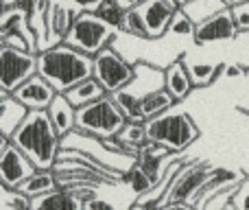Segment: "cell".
<instances>
[{"label":"cell","instance_id":"1","mask_svg":"<svg viewBox=\"0 0 249 210\" xmlns=\"http://www.w3.org/2000/svg\"><path fill=\"white\" fill-rule=\"evenodd\" d=\"M35 73L46 79L55 92L64 95L74 83L92 77V57L59 42L35 53Z\"/></svg>","mask_w":249,"mask_h":210},{"label":"cell","instance_id":"2","mask_svg":"<svg viewBox=\"0 0 249 210\" xmlns=\"http://www.w3.org/2000/svg\"><path fill=\"white\" fill-rule=\"evenodd\" d=\"M59 134L55 132L46 110H29L9 142L16 145L35 169H51L59 151Z\"/></svg>","mask_w":249,"mask_h":210},{"label":"cell","instance_id":"3","mask_svg":"<svg viewBox=\"0 0 249 210\" xmlns=\"http://www.w3.org/2000/svg\"><path fill=\"white\" fill-rule=\"evenodd\" d=\"M146 138L164 149L179 153L199 138V127L188 114L181 112H164L144 120Z\"/></svg>","mask_w":249,"mask_h":210},{"label":"cell","instance_id":"4","mask_svg":"<svg viewBox=\"0 0 249 210\" xmlns=\"http://www.w3.org/2000/svg\"><path fill=\"white\" fill-rule=\"evenodd\" d=\"M127 118L109 95L74 110V129L94 138H112L123 129Z\"/></svg>","mask_w":249,"mask_h":210},{"label":"cell","instance_id":"5","mask_svg":"<svg viewBox=\"0 0 249 210\" xmlns=\"http://www.w3.org/2000/svg\"><path fill=\"white\" fill-rule=\"evenodd\" d=\"M116 35L118 29H114L112 24H107L99 16H94V11H77L68 33L64 35L61 42L92 57L101 48L112 46Z\"/></svg>","mask_w":249,"mask_h":210},{"label":"cell","instance_id":"6","mask_svg":"<svg viewBox=\"0 0 249 210\" xmlns=\"http://www.w3.org/2000/svg\"><path fill=\"white\" fill-rule=\"evenodd\" d=\"M133 75H136L133 66L114 46H105L96 55H92V77L107 95L129 86Z\"/></svg>","mask_w":249,"mask_h":210},{"label":"cell","instance_id":"7","mask_svg":"<svg viewBox=\"0 0 249 210\" xmlns=\"http://www.w3.org/2000/svg\"><path fill=\"white\" fill-rule=\"evenodd\" d=\"M212 164L210 162H201V160H188L179 171L175 173V177L171 180L168 189L164 191L162 199L158 202L160 204H171V202H190V197L195 195V191L199 189L203 180L208 177V173L212 171Z\"/></svg>","mask_w":249,"mask_h":210},{"label":"cell","instance_id":"8","mask_svg":"<svg viewBox=\"0 0 249 210\" xmlns=\"http://www.w3.org/2000/svg\"><path fill=\"white\" fill-rule=\"evenodd\" d=\"M31 75H35V53L0 44V88L11 95Z\"/></svg>","mask_w":249,"mask_h":210},{"label":"cell","instance_id":"9","mask_svg":"<svg viewBox=\"0 0 249 210\" xmlns=\"http://www.w3.org/2000/svg\"><path fill=\"white\" fill-rule=\"evenodd\" d=\"M0 39L2 44L20 51H29V53H37L35 46V35L29 26V16L26 11H22L20 7L13 4H4L0 11Z\"/></svg>","mask_w":249,"mask_h":210},{"label":"cell","instance_id":"10","mask_svg":"<svg viewBox=\"0 0 249 210\" xmlns=\"http://www.w3.org/2000/svg\"><path fill=\"white\" fill-rule=\"evenodd\" d=\"M33 171L35 167L31 160L16 145L7 142V147L0 151V182L4 189H18V184L24 182Z\"/></svg>","mask_w":249,"mask_h":210},{"label":"cell","instance_id":"11","mask_svg":"<svg viewBox=\"0 0 249 210\" xmlns=\"http://www.w3.org/2000/svg\"><path fill=\"white\" fill-rule=\"evenodd\" d=\"M11 95H13V99L20 101L26 110H46L57 92L53 90L46 79H42L35 73V75H31L29 79H24Z\"/></svg>","mask_w":249,"mask_h":210},{"label":"cell","instance_id":"12","mask_svg":"<svg viewBox=\"0 0 249 210\" xmlns=\"http://www.w3.org/2000/svg\"><path fill=\"white\" fill-rule=\"evenodd\" d=\"M232 38H236V26H234L232 16H230V7L214 13L208 20L199 22V24H195L193 39L197 44L223 42V39H232Z\"/></svg>","mask_w":249,"mask_h":210},{"label":"cell","instance_id":"13","mask_svg":"<svg viewBox=\"0 0 249 210\" xmlns=\"http://www.w3.org/2000/svg\"><path fill=\"white\" fill-rule=\"evenodd\" d=\"M243 173L241 171H232V169H212L210 173H208V177L199 184V189L195 191V195L190 197V206H195L197 210L203 208V204L208 202V199L212 197V195H216L219 191L223 189H230V186L238 184V182L243 180Z\"/></svg>","mask_w":249,"mask_h":210},{"label":"cell","instance_id":"14","mask_svg":"<svg viewBox=\"0 0 249 210\" xmlns=\"http://www.w3.org/2000/svg\"><path fill=\"white\" fill-rule=\"evenodd\" d=\"M173 158H175L173 151L164 149V147H160V145H155V142L149 140L146 145H142L140 149H138L136 164L140 167V171L149 177V184L155 186L160 182V177H162L166 164L171 162Z\"/></svg>","mask_w":249,"mask_h":210},{"label":"cell","instance_id":"15","mask_svg":"<svg viewBox=\"0 0 249 210\" xmlns=\"http://www.w3.org/2000/svg\"><path fill=\"white\" fill-rule=\"evenodd\" d=\"M136 9L144 22L149 39H158L166 33V26L171 22L173 11H175V7H171L166 0H142Z\"/></svg>","mask_w":249,"mask_h":210},{"label":"cell","instance_id":"16","mask_svg":"<svg viewBox=\"0 0 249 210\" xmlns=\"http://www.w3.org/2000/svg\"><path fill=\"white\" fill-rule=\"evenodd\" d=\"M77 11L64 7L59 2H51V9H48V33H46V48L55 46L64 39V35L68 33L70 24H72Z\"/></svg>","mask_w":249,"mask_h":210},{"label":"cell","instance_id":"17","mask_svg":"<svg viewBox=\"0 0 249 210\" xmlns=\"http://www.w3.org/2000/svg\"><path fill=\"white\" fill-rule=\"evenodd\" d=\"M162 79H164V90H166L175 101H181L184 96H188L190 90H193L188 70H186V66L181 59L168 64L166 68L162 70Z\"/></svg>","mask_w":249,"mask_h":210},{"label":"cell","instance_id":"18","mask_svg":"<svg viewBox=\"0 0 249 210\" xmlns=\"http://www.w3.org/2000/svg\"><path fill=\"white\" fill-rule=\"evenodd\" d=\"M31 210H83V199L66 189H55L31 199Z\"/></svg>","mask_w":249,"mask_h":210},{"label":"cell","instance_id":"19","mask_svg":"<svg viewBox=\"0 0 249 210\" xmlns=\"http://www.w3.org/2000/svg\"><path fill=\"white\" fill-rule=\"evenodd\" d=\"M46 114H48V118H51L55 132L59 134V138L74 129V107L70 105L68 99H66L64 95H59V92H57V95L53 96V101L48 103Z\"/></svg>","mask_w":249,"mask_h":210},{"label":"cell","instance_id":"20","mask_svg":"<svg viewBox=\"0 0 249 210\" xmlns=\"http://www.w3.org/2000/svg\"><path fill=\"white\" fill-rule=\"evenodd\" d=\"M57 189V180H55V173L53 169H35L24 182L18 184L16 191H20L22 195H26L29 199L39 197L44 193H51V191Z\"/></svg>","mask_w":249,"mask_h":210},{"label":"cell","instance_id":"21","mask_svg":"<svg viewBox=\"0 0 249 210\" xmlns=\"http://www.w3.org/2000/svg\"><path fill=\"white\" fill-rule=\"evenodd\" d=\"M107 92L101 88V83L96 81L94 77H88V79H83V81H79V83H74L72 88H68V90L64 92V96L68 99V103L77 110V107H81V105H88V103H92V101H96V99H101V96H105Z\"/></svg>","mask_w":249,"mask_h":210},{"label":"cell","instance_id":"22","mask_svg":"<svg viewBox=\"0 0 249 210\" xmlns=\"http://www.w3.org/2000/svg\"><path fill=\"white\" fill-rule=\"evenodd\" d=\"M26 107L18 99H13V95H4L0 99V134L2 136H11L16 132V127L22 123V118L26 116Z\"/></svg>","mask_w":249,"mask_h":210},{"label":"cell","instance_id":"23","mask_svg":"<svg viewBox=\"0 0 249 210\" xmlns=\"http://www.w3.org/2000/svg\"><path fill=\"white\" fill-rule=\"evenodd\" d=\"M173 105H175V99H173L164 88L149 90L138 99V107H140V114L144 120L153 118V116H158V114H164V112H168Z\"/></svg>","mask_w":249,"mask_h":210},{"label":"cell","instance_id":"24","mask_svg":"<svg viewBox=\"0 0 249 210\" xmlns=\"http://www.w3.org/2000/svg\"><path fill=\"white\" fill-rule=\"evenodd\" d=\"M48 9L51 0H35V7L29 16V26L35 35V46L37 53L46 48V33H48Z\"/></svg>","mask_w":249,"mask_h":210},{"label":"cell","instance_id":"25","mask_svg":"<svg viewBox=\"0 0 249 210\" xmlns=\"http://www.w3.org/2000/svg\"><path fill=\"white\" fill-rule=\"evenodd\" d=\"M179 9L195 24H199V22L208 20V18H212L214 13L223 11V9H228V7H225L223 0H188V2H184Z\"/></svg>","mask_w":249,"mask_h":210},{"label":"cell","instance_id":"26","mask_svg":"<svg viewBox=\"0 0 249 210\" xmlns=\"http://www.w3.org/2000/svg\"><path fill=\"white\" fill-rule=\"evenodd\" d=\"M186 66V70H188V77H190V83H193V88H206L212 83V79L219 75L221 66L216 64H188L186 59H181Z\"/></svg>","mask_w":249,"mask_h":210},{"label":"cell","instance_id":"27","mask_svg":"<svg viewBox=\"0 0 249 210\" xmlns=\"http://www.w3.org/2000/svg\"><path fill=\"white\" fill-rule=\"evenodd\" d=\"M109 96L114 99V103L118 105V110L123 112V116L127 120H138V123H144V118H142V114H140V107H138V99L127 90V88H121V90L112 92Z\"/></svg>","mask_w":249,"mask_h":210},{"label":"cell","instance_id":"28","mask_svg":"<svg viewBox=\"0 0 249 210\" xmlns=\"http://www.w3.org/2000/svg\"><path fill=\"white\" fill-rule=\"evenodd\" d=\"M118 140H123L124 145H129L131 149H140L142 145H146L149 142V138H146V129H144V123H138V120H127V123L123 125V129L116 134Z\"/></svg>","mask_w":249,"mask_h":210},{"label":"cell","instance_id":"29","mask_svg":"<svg viewBox=\"0 0 249 210\" xmlns=\"http://www.w3.org/2000/svg\"><path fill=\"white\" fill-rule=\"evenodd\" d=\"M118 33L123 35H131V38H138V39H149V33H146L144 29V22H142L140 13H138V9H127V11L123 13V20L121 24H118Z\"/></svg>","mask_w":249,"mask_h":210},{"label":"cell","instance_id":"30","mask_svg":"<svg viewBox=\"0 0 249 210\" xmlns=\"http://www.w3.org/2000/svg\"><path fill=\"white\" fill-rule=\"evenodd\" d=\"M195 33V22L181 11L179 7L173 11L171 16V22L166 26V33L164 35H177V38H193Z\"/></svg>","mask_w":249,"mask_h":210},{"label":"cell","instance_id":"31","mask_svg":"<svg viewBox=\"0 0 249 210\" xmlns=\"http://www.w3.org/2000/svg\"><path fill=\"white\" fill-rule=\"evenodd\" d=\"M0 210H31V199L16 189H7L0 195Z\"/></svg>","mask_w":249,"mask_h":210},{"label":"cell","instance_id":"32","mask_svg":"<svg viewBox=\"0 0 249 210\" xmlns=\"http://www.w3.org/2000/svg\"><path fill=\"white\" fill-rule=\"evenodd\" d=\"M123 13L124 11L114 2V0H103V2L94 9V16H99L103 22L112 24L114 29H118V24H121V20H123Z\"/></svg>","mask_w":249,"mask_h":210},{"label":"cell","instance_id":"33","mask_svg":"<svg viewBox=\"0 0 249 210\" xmlns=\"http://www.w3.org/2000/svg\"><path fill=\"white\" fill-rule=\"evenodd\" d=\"M230 16L236 26V33H249V0H243V2L230 7Z\"/></svg>","mask_w":249,"mask_h":210},{"label":"cell","instance_id":"34","mask_svg":"<svg viewBox=\"0 0 249 210\" xmlns=\"http://www.w3.org/2000/svg\"><path fill=\"white\" fill-rule=\"evenodd\" d=\"M123 180L127 182V184L131 186V189L136 191L138 195H140V193H144V191H149V189H151V184H149V177H146L144 173L140 171V167H138L136 162H133V164H131V169H129V171L123 175Z\"/></svg>","mask_w":249,"mask_h":210},{"label":"cell","instance_id":"35","mask_svg":"<svg viewBox=\"0 0 249 210\" xmlns=\"http://www.w3.org/2000/svg\"><path fill=\"white\" fill-rule=\"evenodd\" d=\"M230 204H232L236 210H249V177L247 175L234 186Z\"/></svg>","mask_w":249,"mask_h":210},{"label":"cell","instance_id":"36","mask_svg":"<svg viewBox=\"0 0 249 210\" xmlns=\"http://www.w3.org/2000/svg\"><path fill=\"white\" fill-rule=\"evenodd\" d=\"M83 210H118V208L114 206V204H109L107 199L94 195V197H90V199L83 202Z\"/></svg>","mask_w":249,"mask_h":210},{"label":"cell","instance_id":"37","mask_svg":"<svg viewBox=\"0 0 249 210\" xmlns=\"http://www.w3.org/2000/svg\"><path fill=\"white\" fill-rule=\"evenodd\" d=\"M153 210H197V208L186 202H171V204H160V206H155Z\"/></svg>","mask_w":249,"mask_h":210},{"label":"cell","instance_id":"38","mask_svg":"<svg viewBox=\"0 0 249 210\" xmlns=\"http://www.w3.org/2000/svg\"><path fill=\"white\" fill-rule=\"evenodd\" d=\"M72 2L79 7V11H94L103 0H72Z\"/></svg>","mask_w":249,"mask_h":210},{"label":"cell","instance_id":"39","mask_svg":"<svg viewBox=\"0 0 249 210\" xmlns=\"http://www.w3.org/2000/svg\"><path fill=\"white\" fill-rule=\"evenodd\" d=\"M9 4H13V7H20L22 11H26V16H31V11H33V7H35V0H11Z\"/></svg>","mask_w":249,"mask_h":210},{"label":"cell","instance_id":"40","mask_svg":"<svg viewBox=\"0 0 249 210\" xmlns=\"http://www.w3.org/2000/svg\"><path fill=\"white\" fill-rule=\"evenodd\" d=\"M114 2H116L118 7L123 9V11H127V9H133V7H138V4H140L142 0H114Z\"/></svg>","mask_w":249,"mask_h":210},{"label":"cell","instance_id":"41","mask_svg":"<svg viewBox=\"0 0 249 210\" xmlns=\"http://www.w3.org/2000/svg\"><path fill=\"white\" fill-rule=\"evenodd\" d=\"M7 142H9V138H7V136H2V134H0V151H2L4 147H7Z\"/></svg>","mask_w":249,"mask_h":210},{"label":"cell","instance_id":"42","mask_svg":"<svg viewBox=\"0 0 249 210\" xmlns=\"http://www.w3.org/2000/svg\"><path fill=\"white\" fill-rule=\"evenodd\" d=\"M223 2H225V7H234V4L243 2V0H223Z\"/></svg>","mask_w":249,"mask_h":210},{"label":"cell","instance_id":"43","mask_svg":"<svg viewBox=\"0 0 249 210\" xmlns=\"http://www.w3.org/2000/svg\"><path fill=\"white\" fill-rule=\"evenodd\" d=\"M129 210H149V208H144V206H140V204H133V206H131V208H129Z\"/></svg>","mask_w":249,"mask_h":210},{"label":"cell","instance_id":"44","mask_svg":"<svg viewBox=\"0 0 249 210\" xmlns=\"http://www.w3.org/2000/svg\"><path fill=\"white\" fill-rule=\"evenodd\" d=\"M221 210H236V208H234V206H232V204H230V202H228V204H225V206H223V208H221Z\"/></svg>","mask_w":249,"mask_h":210},{"label":"cell","instance_id":"45","mask_svg":"<svg viewBox=\"0 0 249 210\" xmlns=\"http://www.w3.org/2000/svg\"><path fill=\"white\" fill-rule=\"evenodd\" d=\"M175 2H177V7H181V4H184V2H188V0H175Z\"/></svg>","mask_w":249,"mask_h":210},{"label":"cell","instance_id":"46","mask_svg":"<svg viewBox=\"0 0 249 210\" xmlns=\"http://www.w3.org/2000/svg\"><path fill=\"white\" fill-rule=\"evenodd\" d=\"M7 4V0H0V11H2V7Z\"/></svg>","mask_w":249,"mask_h":210},{"label":"cell","instance_id":"47","mask_svg":"<svg viewBox=\"0 0 249 210\" xmlns=\"http://www.w3.org/2000/svg\"><path fill=\"white\" fill-rule=\"evenodd\" d=\"M4 95H9V92H4V90H2V88H0V99H2V96H4Z\"/></svg>","mask_w":249,"mask_h":210},{"label":"cell","instance_id":"48","mask_svg":"<svg viewBox=\"0 0 249 210\" xmlns=\"http://www.w3.org/2000/svg\"><path fill=\"white\" fill-rule=\"evenodd\" d=\"M4 191H7V189H4V186H2V182H0V195H2Z\"/></svg>","mask_w":249,"mask_h":210},{"label":"cell","instance_id":"49","mask_svg":"<svg viewBox=\"0 0 249 210\" xmlns=\"http://www.w3.org/2000/svg\"><path fill=\"white\" fill-rule=\"evenodd\" d=\"M0 44H2V39H0Z\"/></svg>","mask_w":249,"mask_h":210}]
</instances>
